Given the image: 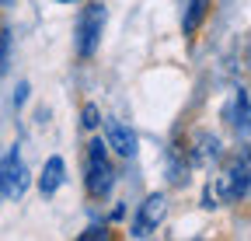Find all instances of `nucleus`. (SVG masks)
<instances>
[{
	"instance_id": "obj_1",
	"label": "nucleus",
	"mask_w": 251,
	"mask_h": 241,
	"mask_svg": "<svg viewBox=\"0 0 251 241\" xmlns=\"http://www.w3.org/2000/svg\"><path fill=\"white\" fill-rule=\"evenodd\" d=\"M105 147H108V143L94 140L91 150H87V192H91V196H101V192H108V186H112V168H108V161H105Z\"/></svg>"
},
{
	"instance_id": "obj_2",
	"label": "nucleus",
	"mask_w": 251,
	"mask_h": 241,
	"mask_svg": "<svg viewBox=\"0 0 251 241\" xmlns=\"http://www.w3.org/2000/svg\"><path fill=\"white\" fill-rule=\"evenodd\" d=\"M101 28H105V7L101 4H91L80 18V28H77V53L80 56H91L94 46L101 39Z\"/></svg>"
},
{
	"instance_id": "obj_3",
	"label": "nucleus",
	"mask_w": 251,
	"mask_h": 241,
	"mask_svg": "<svg viewBox=\"0 0 251 241\" xmlns=\"http://www.w3.org/2000/svg\"><path fill=\"white\" fill-rule=\"evenodd\" d=\"M25 186H28L25 164H21V158H18V150H11V154L0 161V196L21 199V196H25Z\"/></svg>"
},
{
	"instance_id": "obj_4",
	"label": "nucleus",
	"mask_w": 251,
	"mask_h": 241,
	"mask_svg": "<svg viewBox=\"0 0 251 241\" xmlns=\"http://www.w3.org/2000/svg\"><path fill=\"white\" fill-rule=\"evenodd\" d=\"M164 210H168L164 196H147V199L140 203L136 220H133V238H147V234H153L157 224L164 220Z\"/></svg>"
},
{
	"instance_id": "obj_5",
	"label": "nucleus",
	"mask_w": 251,
	"mask_h": 241,
	"mask_svg": "<svg viewBox=\"0 0 251 241\" xmlns=\"http://www.w3.org/2000/svg\"><path fill=\"white\" fill-rule=\"evenodd\" d=\"M105 133H108V147L115 150V154H122V158H133V154H136V136L126 130L122 123L108 119V123H105Z\"/></svg>"
},
{
	"instance_id": "obj_6",
	"label": "nucleus",
	"mask_w": 251,
	"mask_h": 241,
	"mask_svg": "<svg viewBox=\"0 0 251 241\" xmlns=\"http://www.w3.org/2000/svg\"><path fill=\"white\" fill-rule=\"evenodd\" d=\"M42 196H52L59 186H63V158H49L46 161V171H42Z\"/></svg>"
},
{
	"instance_id": "obj_7",
	"label": "nucleus",
	"mask_w": 251,
	"mask_h": 241,
	"mask_svg": "<svg viewBox=\"0 0 251 241\" xmlns=\"http://www.w3.org/2000/svg\"><path fill=\"white\" fill-rule=\"evenodd\" d=\"M216 154H220V143H216V136L199 133V136H196V150H192V161H196V164H209Z\"/></svg>"
},
{
	"instance_id": "obj_8",
	"label": "nucleus",
	"mask_w": 251,
	"mask_h": 241,
	"mask_svg": "<svg viewBox=\"0 0 251 241\" xmlns=\"http://www.w3.org/2000/svg\"><path fill=\"white\" fill-rule=\"evenodd\" d=\"M206 4H209V0H192V4H188V14H185V21H181L185 35H192L196 28H199V21L206 18Z\"/></svg>"
},
{
	"instance_id": "obj_9",
	"label": "nucleus",
	"mask_w": 251,
	"mask_h": 241,
	"mask_svg": "<svg viewBox=\"0 0 251 241\" xmlns=\"http://www.w3.org/2000/svg\"><path fill=\"white\" fill-rule=\"evenodd\" d=\"M234 123H237V130L241 133H251V105H248V95L244 91H237V105H234Z\"/></svg>"
},
{
	"instance_id": "obj_10",
	"label": "nucleus",
	"mask_w": 251,
	"mask_h": 241,
	"mask_svg": "<svg viewBox=\"0 0 251 241\" xmlns=\"http://www.w3.org/2000/svg\"><path fill=\"white\" fill-rule=\"evenodd\" d=\"M7 49H11V32L0 28V77H4V70H7Z\"/></svg>"
},
{
	"instance_id": "obj_11",
	"label": "nucleus",
	"mask_w": 251,
	"mask_h": 241,
	"mask_svg": "<svg viewBox=\"0 0 251 241\" xmlns=\"http://www.w3.org/2000/svg\"><path fill=\"white\" fill-rule=\"evenodd\" d=\"M80 123H84L87 130H94V126L101 123V119H98V108H94V105H84V112H80Z\"/></svg>"
},
{
	"instance_id": "obj_12",
	"label": "nucleus",
	"mask_w": 251,
	"mask_h": 241,
	"mask_svg": "<svg viewBox=\"0 0 251 241\" xmlns=\"http://www.w3.org/2000/svg\"><path fill=\"white\" fill-rule=\"evenodd\" d=\"M25 98H28V84H21V87H18V95H14V105H25Z\"/></svg>"
},
{
	"instance_id": "obj_13",
	"label": "nucleus",
	"mask_w": 251,
	"mask_h": 241,
	"mask_svg": "<svg viewBox=\"0 0 251 241\" xmlns=\"http://www.w3.org/2000/svg\"><path fill=\"white\" fill-rule=\"evenodd\" d=\"M84 238H105V227H87Z\"/></svg>"
},
{
	"instance_id": "obj_14",
	"label": "nucleus",
	"mask_w": 251,
	"mask_h": 241,
	"mask_svg": "<svg viewBox=\"0 0 251 241\" xmlns=\"http://www.w3.org/2000/svg\"><path fill=\"white\" fill-rule=\"evenodd\" d=\"M241 161H248V164H251V147H244V158H241Z\"/></svg>"
},
{
	"instance_id": "obj_15",
	"label": "nucleus",
	"mask_w": 251,
	"mask_h": 241,
	"mask_svg": "<svg viewBox=\"0 0 251 241\" xmlns=\"http://www.w3.org/2000/svg\"><path fill=\"white\" fill-rule=\"evenodd\" d=\"M59 4H74V0H59Z\"/></svg>"
},
{
	"instance_id": "obj_16",
	"label": "nucleus",
	"mask_w": 251,
	"mask_h": 241,
	"mask_svg": "<svg viewBox=\"0 0 251 241\" xmlns=\"http://www.w3.org/2000/svg\"><path fill=\"white\" fill-rule=\"evenodd\" d=\"M0 4H11V0H0Z\"/></svg>"
}]
</instances>
